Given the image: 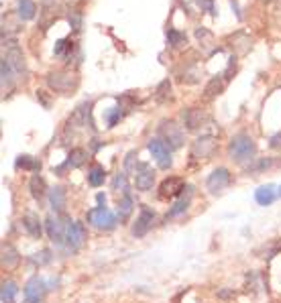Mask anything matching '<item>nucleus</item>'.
<instances>
[{
  "mask_svg": "<svg viewBox=\"0 0 281 303\" xmlns=\"http://www.w3.org/2000/svg\"><path fill=\"white\" fill-rule=\"evenodd\" d=\"M196 37H198L200 41L212 43V35H210V31H206V28H198V31H196Z\"/></svg>",
  "mask_w": 281,
  "mask_h": 303,
  "instance_id": "38",
  "label": "nucleus"
},
{
  "mask_svg": "<svg viewBox=\"0 0 281 303\" xmlns=\"http://www.w3.org/2000/svg\"><path fill=\"white\" fill-rule=\"evenodd\" d=\"M167 41H169L171 47H175V45H179V43L185 41V35L179 33V31H175V28H169V31H167Z\"/></svg>",
  "mask_w": 281,
  "mask_h": 303,
  "instance_id": "30",
  "label": "nucleus"
},
{
  "mask_svg": "<svg viewBox=\"0 0 281 303\" xmlns=\"http://www.w3.org/2000/svg\"><path fill=\"white\" fill-rule=\"evenodd\" d=\"M271 165H275L271 159H261V161H257L255 165H251V167H248V173H261V171H265V169H269Z\"/></svg>",
  "mask_w": 281,
  "mask_h": 303,
  "instance_id": "33",
  "label": "nucleus"
},
{
  "mask_svg": "<svg viewBox=\"0 0 281 303\" xmlns=\"http://www.w3.org/2000/svg\"><path fill=\"white\" fill-rule=\"evenodd\" d=\"M23 226H25V230L29 232L31 238H41V222H39L37 216L27 214V216L23 218Z\"/></svg>",
  "mask_w": 281,
  "mask_h": 303,
  "instance_id": "17",
  "label": "nucleus"
},
{
  "mask_svg": "<svg viewBox=\"0 0 281 303\" xmlns=\"http://www.w3.org/2000/svg\"><path fill=\"white\" fill-rule=\"evenodd\" d=\"M37 254H39V256H33V258H31L33 262H37V264H45V262L51 260V252H49V250H43V252H37Z\"/></svg>",
  "mask_w": 281,
  "mask_h": 303,
  "instance_id": "35",
  "label": "nucleus"
},
{
  "mask_svg": "<svg viewBox=\"0 0 281 303\" xmlns=\"http://www.w3.org/2000/svg\"><path fill=\"white\" fill-rule=\"evenodd\" d=\"M66 202H68V198H66L64 188H51V190H49V206H51V210L55 212V214L64 212Z\"/></svg>",
  "mask_w": 281,
  "mask_h": 303,
  "instance_id": "15",
  "label": "nucleus"
},
{
  "mask_svg": "<svg viewBox=\"0 0 281 303\" xmlns=\"http://www.w3.org/2000/svg\"><path fill=\"white\" fill-rule=\"evenodd\" d=\"M131 212H133V198L129 196V192H124V198H122V202H120V206H118V216H120V220H127V218L131 216Z\"/></svg>",
  "mask_w": 281,
  "mask_h": 303,
  "instance_id": "23",
  "label": "nucleus"
},
{
  "mask_svg": "<svg viewBox=\"0 0 281 303\" xmlns=\"http://www.w3.org/2000/svg\"><path fill=\"white\" fill-rule=\"evenodd\" d=\"M86 150L84 148H74L72 153H70V159H68V165L70 167H82L86 163Z\"/></svg>",
  "mask_w": 281,
  "mask_h": 303,
  "instance_id": "26",
  "label": "nucleus"
},
{
  "mask_svg": "<svg viewBox=\"0 0 281 303\" xmlns=\"http://www.w3.org/2000/svg\"><path fill=\"white\" fill-rule=\"evenodd\" d=\"M208 120V116L200 110V108H187L183 112V122H185V128L187 130H196L200 126H204V122Z\"/></svg>",
  "mask_w": 281,
  "mask_h": 303,
  "instance_id": "13",
  "label": "nucleus"
},
{
  "mask_svg": "<svg viewBox=\"0 0 281 303\" xmlns=\"http://www.w3.org/2000/svg\"><path fill=\"white\" fill-rule=\"evenodd\" d=\"M104 179H106V173L102 167H92L90 173H88V184L92 188H100L104 184Z\"/></svg>",
  "mask_w": 281,
  "mask_h": 303,
  "instance_id": "21",
  "label": "nucleus"
},
{
  "mask_svg": "<svg viewBox=\"0 0 281 303\" xmlns=\"http://www.w3.org/2000/svg\"><path fill=\"white\" fill-rule=\"evenodd\" d=\"M47 86L53 90V92H59V94H70L72 90L78 86L76 78L72 74H66V72H51L47 76Z\"/></svg>",
  "mask_w": 281,
  "mask_h": 303,
  "instance_id": "3",
  "label": "nucleus"
},
{
  "mask_svg": "<svg viewBox=\"0 0 281 303\" xmlns=\"http://www.w3.org/2000/svg\"><path fill=\"white\" fill-rule=\"evenodd\" d=\"M70 24L74 26V31H78V28L82 26V18H80V14L72 12V14H70Z\"/></svg>",
  "mask_w": 281,
  "mask_h": 303,
  "instance_id": "39",
  "label": "nucleus"
},
{
  "mask_svg": "<svg viewBox=\"0 0 281 303\" xmlns=\"http://www.w3.org/2000/svg\"><path fill=\"white\" fill-rule=\"evenodd\" d=\"M218 297H222V299H228V297H232V293H230V291H220V293H218Z\"/></svg>",
  "mask_w": 281,
  "mask_h": 303,
  "instance_id": "42",
  "label": "nucleus"
},
{
  "mask_svg": "<svg viewBox=\"0 0 281 303\" xmlns=\"http://www.w3.org/2000/svg\"><path fill=\"white\" fill-rule=\"evenodd\" d=\"M88 222L94 226V228H98V230H112L116 226V216L112 214V212L104 206H98V208H94L88 212Z\"/></svg>",
  "mask_w": 281,
  "mask_h": 303,
  "instance_id": "2",
  "label": "nucleus"
},
{
  "mask_svg": "<svg viewBox=\"0 0 281 303\" xmlns=\"http://www.w3.org/2000/svg\"><path fill=\"white\" fill-rule=\"evenodd\" d=\"M70 224V222H68ZM68 224L61 222L57 216H49L45 220V226H47V236L55 242L57 246H66V232H68Z\"/></svg>",
  "mask_w": 281,
  "mask_h": 303,
  "instance_id": "5",
  "label": "nucleus"
},
{
  "mask_svg": "<svg viewBox=\"0 0 281 303\" xmlns=\"http://www.w3.org/2000/svg\"><path fill=\"white\" fill-rule=\"evenodd\" d=\"M90 112H92V104H82V106L74 112L72 120H74V122H80V126L92 124V120H90Z\"/></svg>",
  "mask_w": 281,
  "mask_h": 303,
  "instance_id": "19",
  "label": "nucleus"
},
{
  "mask_svg": "<svg viewBox=\"0 0 281 303\" xmlns=\"http://www.w3.org/2000/svg\"><path fill=\"white\" fill-rule=\"evenodd\" d=\"M96 200H98V204H100V206L104 208V204H106V196H102V194H98V196H96Z\"/></svg>",
  "mask_w": 281,
  "mask_h": 303,
  "instance_id": "41",
  "label": "nucleus"
},
{
  "mask_svg": "<svg viewBox=\"0 0 281 303\" xmlns=\"http://www.w3.org/2000/svg\"><path fill=\"white\" fill-rule=\"evenodd\" d=\"M196 2H198L204 10H208L210 14H214V16H216V10H214V0H196Z\"/></svg>",
  "mask_w": 281,
  "mask_h": 303,
  "instance_id": "36",
  "label": "nucleus"
},
{
  "mask_svg": "<svg viewBox=\"0 0 281 303\" xmlns=\"http://www.w3.org/2000/svg\"><path fill=\"white\" fill-rule=\"evenodd\" d=\"M228 186H230V171L224 169V167H220V169H216L214 173H210V177L206 181V188H208L210 194H220Z\"/></svg>",
  "mask_w": 281,
  "mask_h": 303,
  "instance_id": "6",
  "label": "nucleus"
},
{
  "mask_svg": "<svg viewBox=\"0 0 281 303\" xmlns=\"http://www.w3.org/2000/svg\"><path fill=\"white\" fill-rule=\"evenodd\" d=\"M279 196H281V188H279Z\"/></svg>",
  "mask_w": 281,
  "mask_h": 303,
  "instance_id": "43",
  "label": "nucleus"
},
{
  "mask_svg": "<svg viewBox=\"0 0 281 303\" xmlns=\"http://www.w3.org/2000/svg\"><path fill=\"white\" fill-rule=\"evenodd\" d=\"M86 240V228L82 222H70L66 232V246L70 250H78Z\"/></svg>",
  "mask_w": 281,
  "mask_h": 303,
  "instance_id": "7",
  "label": "nucleus"
},
{
  "mask_svg": "<svg viewBox=\"0 0 281 303\" xmlns=\"http://www.w3.org/2000/svg\"><path fill=\"white\" fill-rule=\"evenodd\" d=\"M275 198H277V194H275V188H273V186H263V188H259L257 194H255V200H257L259 206H271V204L275 202Z\"/></svg>",
  "mask_w": 281,
  "mask_h": 303,
  "instance_id": "18",
  "label": "nucleus"
},
{
  "mask_svg": "<svg viewBox=\"0 0 281 303\" xmlns=\"http://www.w3.org/2000/svg\"><path fill=\"white\" fill-rule=\"evenodd\" d=\"M31 194H33L35 200H41L45 196V181L39 177V175H33V179H31Z\"/></svg>",
  "mask_w": 281,
  "mask_h": 303,
  "instance_id": "24",
  "label": "nucleus"
},
{
  "mask_svg": "<svg viewBox=\"0 0 281 303\" xmlns=\"http://www.w3.org/2000/svg\"><path fill=\"white\" fill-rule=\"evenodd\" d=\"M5 59L11 64V68H13L17 74H25V57H23V51H21L17 45H11V47L7 49Z\"/></svg>",
  "mask_w": 281,
  "mask_h": 303,
  "instance_id": "14",
  "label": "nucleus"
},
{
  "mask_svg": "<svg viewBox=\"0 0 281 303\" xmlns=\"http://www.w3.org/2000/svg\"><path fill=\"white\" fill-rule=\"evenodd\" d=\"M112 188L127 192V173H116V177L112 179Z\"/></svg>",
  "mask_w": 281,
  "mask_h": 303,
  "instance_id": "34",
  "label": "nucleus"
},
{
  "mask_svg": "<svg viewBox=\"0 0 281 303\" xmlns=\"http://www.w3.org/2000/svg\"><path fill=\"white\" fill-rule=\"evenodd\" d=\"M45 295V281L39 277H31L25 285V299L27 303H39Z\"/></svg>",
  "mask_w": 281,
  "mask_h": 303,
  "instance_id": "9",
  "label": "nucleus"
},
{
  "mask_svg": "<svg viewBox=\"0 0 281 303\" xmlns=\"http://www.w3.org/2000/svg\"><path fill=\"white\" fill-rule=\"evenodd\" d=\"M159 134L167 140L169 148H179V146L183 144V132L179 130V126H177L175 122H163V124L159 126ZM163 138H161V140H163Z\"/></svg>",
  "mask_w": 281,
  "mask_h": 303,
  "instance_id": "8",
  "label": "nucleus"
},
{
  "mask_svg": "<svg viewBox=\"0 0 281 303\" xmlns=\"http://www.w3.org/2000/svg\"><path fill=\"white\" fill-rule=\"evenodd\" d=\"M153 222H155V212L149 210V208H143V210H141V216L137 218V224H135V228H133V234H135L137 238L145 236V234L151 230Z\"/></svg>",
  "mask_w": 281,
  "mask_h": 303,
  "instance_id": "11",
  "label": "nucleus"
},
{
  "mask_svg": "<svg viewBox=\"0 0 281 303\" xmlns=\"http://www.w3.org/2000/svg\"><path fill=\"white\" fill-rule=\"evenodd\" d=\"M135 184H137V190H141V192H149V190H153V184H155V173L151 171V167H149V165L141 163V167H139V171H137V175H135Z\"/></svg>",
  "mask_w": 281,
  "mask_h": 303,
  "instance_id": "12",
  "label": "nucleus"
},
{
  "mask_svg": "<svg viewBox=\"0 0 281 303\" xmlns=\"http://www.w3.org/2000/svg\"><path fill=\"white\" fill-rule=\"evenodd\" d=\"M70 43L66 41V39H61V41H57V45H55V55H64V51H66V47H68Z\"/></svg>",
  "mask_w": 281,
  "mask_h": 303,
  "instance_id": "40",
  "label": "nucleus"
},
{
  "mask_svg": "<svg viewBox=\"0 0 281 303\" xmlns=\"http://www.w3.org/2000/svg\"><path fill=\"white\" fill-rule=\"evenodd\" d=\"M0 72H3V86L11 88L13 86V68L7 59H3V64H0Z\"/></svg>",
  "mask_w": 281,
  "mask_h": 303,
  "instance_id": "28",
  "label": "nucleus"
},
{
  "mask_svg": "<svg viewBox=\"0 0 281 303\" xmlns=\"http://www.w3.org/2000/svg\"><path fill=\"white\" fill-rule=\"evenodd\" d=\"M190 208V196L187 198H181V200H177L173 206H171V210L167 212V218H175V216H179V214H183V212Z\"/></svg>",
  "mask_w": 281,
  "mask_h": 303,
  "instance_id": "25",
  "label": "nucleus"
},
{
  "mask_svg": "<svg viewBox=\"0 0 281 303\" xmlns=\"http://www.w3.org/2000/svg\"><path fill=\"white\" fill-rule=\"evenodd\" d=\"M181 190H185L183 188V181L179 179V177H171V179H165L163 184H161V192H159V196L161 198H173V196H177V194H181Z\"/></svg>",
  "mask_w": 281,
  "mask_h": 303,
  "instance_id": "16",
  "label": "nucleus"
},
{
  "mask_svg": "<svg viewBox=\"0 0 281 303\" xmlns=\"http://www.w3.org/2000/svg\"><path fill=\"white\" fill-rule=\"evenodd\" d=\"M216 148V138L214 136H200L194 146H192V155L198 159H208Z\"/></svg>",
  "mask_w": 281,
  "mask_h": 303,
  "instance_id": "10",
  "label": "nucleus"
},
{
  "mask_svg": "<svg viewBox=\"0 0 281 303\" xmlns=\"http://www.w3.org/2000/svg\"><path fill=\"white\" fill-rule=\"evenodd\" d=\"M228 155L234 163H248V161H253L255 155H257V144L255 140L248 136V134H236L230 144H228Z\"/></svg>",
  "mask_w": 281,
  "mask_h": 303,
  "instance_id": "1",
  "label": "nucleus"
},
{
  "mask_svg": "<svg viewBox=\"0 0 281 303\" xmlns=\"http://www.w3.org/2000/svg\"><path fill=\"white\" fill-rule=\"evenodd\" d=\"M17 295V285L13 281H5L3 283V291H0V301L3 303H13Z\"/></svg>",
  "mask_w": 281,
  "mask_h": 303,
  "instance_id": "22",
  "label": "nucleus"
},
{
  "mask_svg": "<svg viewBox=\"0 0 281 303\" xmlns=\"http://www.w3.org/2000/svg\"><path fill=\"white\" fill-rule=\"evenodd\" d=\"M149 150H151L155 163H157L161 169H169V167H171L173 161H171L169 146H167L161 138H151V140H149Z\"/></svg>",
  "mask_w": 281,
  "mask_h": 303,
  "instance_id": "4",
  "label": "nucleus"
},
{
  "mask_svg": "<svg viewBox=\"0 0 281 303\" xmlns=\"http://www.w3.org/2000/svg\"><path fill=\"white\" fill-rule=\"evenodd\" d=\"M139 163H137V150H131V153L127 155V159H124V171L127 173H135L137 175V171H139Z\"/></svg>",
  "mask_w": 281,
  "mask_h": 303,
  "instance_id": "29",
  "label": "nucleus"
},
{
  "mask_svg": "<svg viewBox=\"0 0 281 303\" xmlns=\"http://www.w3.org/2000/svg\"><path fill=\"white\" fill-rule=\"evenodd\" d=\"M17 262H19V254H17L11 246H5V248H3V264H5L7 268H15Z\"/></svg>",
  "mask_w": 281,
  "mask_h": 303,
  "instance_id": "27",
  "label": "nucleus"
},
{
  "mask_svg": "<svg viewBox=\"0 0 281 303\" xmlns=\"http://www.w3.org/2000/svg\"><path fill=\"white\" fill-rule=\"evenodd\" d=\"M220 92H222V82L218 80V78H214L208 84V88H206V96H216V94H220Z\"/></svg>",
  "mask_w": 281,
  "mask_h": 303,
  "instance_id": "31",
  "label": "nucleus"
},
{
  "mask_svg": "<svg viewBox=\"0 0 281 303\" xmlns=\"http://www.w3.org/2000/svg\"><path fill=\"white\" fill-rule=\"evenodd\" d=\"M17 167H23V169H37V167H39V163H37V161H33L29 155H21V157H19V161H17Z\"/></svg>",
  "mask_w": 281,
  "mask_h": 303,
  "instance_id": "32",
  "label": "nucleus"
},
{
  "mask_svg": "<svg viewBox=\"0 0 281 303\" xmlns=\"http://www.w3.org/2000/svg\"><path fill=\"white\" fill-rule=\"evenodd\" d=\"M122 116V112H120V108H114L112 110V114L108 116V126H114L116 122H118V118Z\"/></svg>",
  "mask_w": 281,
  "mask_h": 303,
  "instance_id": "37",
  "label": "nucleus"
},
{
  "mask_svg": "<svg viewBox=\"0 0 281 303\" xmlns=\"http://www.w3.org/2000/svg\"><path fill=\"white\" fill-rule=\"evenodd\" d=\"M19 16L23 20L35 18V4H33V0H19Z\"/></svg>",
  "mask_w": 281,
  "mask_h": 303,
  "instance_id": "20",
  "label": "nucleus"
}]
</instances>
